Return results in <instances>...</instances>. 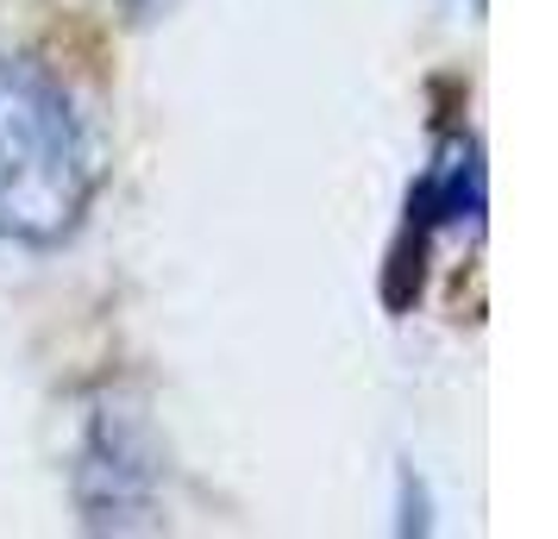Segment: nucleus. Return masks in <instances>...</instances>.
Instances as JSON below:
<instances>
[{
  "instance_id": "20e7f679",
  "label": "nucleus",
  "mask_w": 558,
  "mask_h": 539,
  "mask_svg": "<svg viewBox=\"0 0 558 539\" xmlns=\"http://www.w3.org/2000/svg\"><path fill=\"white\" fill-rule=\"evenodd\" d=\"M396 509H402V520H396L402 534H427L433 527V502H427V483L414 477V464L396 470Z\"/></svg>"
},
{
  "instance_id": "39448f33",
  "label": "nucleus",
  "mask_w": 558,
  "mask_h": 539,
  "mask_svg": "<svg viewBox=\"0 0 558 539\" xmlns=\"http://www.w3.org/2000/svg\"><path fill=\"white\" fill-rule=\"evenodd\" d=\"M132 13H138V20H157V13H170V7H177V0H126Z\"/></svg>"
},
{
  "instance_id": "7ed1b4c3",
  "label": "nucleus",
  "mask_w": 558,
  "mask_h": 539,
  "mask_svg": "<svg viewBox=\"0 0 558 539\" xmlns=\"http://www.w3.org/2000/svg\"><path fill=\"white\" fill-rule=\"evenodd\" d=\"M421 226H452V232H477L483 226V151L471 138H446L433 170L414 188V207H408Z\"/></svg>"
},
{
  "instance_id": "f257e3e1",
  "label": "nucleus",
  "mask_w": 558,
  "mask_h": 539,
  "mask_svg": "<svg viewBox=\"0 0 558 539\" xmlns=\"http://www.w3.org/2000/svg\"><path fill=\"white\" fill-rule=\"evenodd\" d=\"M95 201V138L51 70L0 57V238L51 252Z\"/></svg>"
},
{
  "instance_id": "f03ea898",
  "label": "nucleus",
  "mask_w": 558,
  "mask_h": 539,
  "mask_svg": "<svg viewBox=\"0 0 558 539\" xmlns=\"http://www.w3.org/2000/svg\"><path fill=\"white\" fill-rule=\"evenodd\" d=\"M157 495V452L145 439V420L126 408H101L88 420L76 464V502L88 527H132Z\"/></svg>"
}]
</instances>
